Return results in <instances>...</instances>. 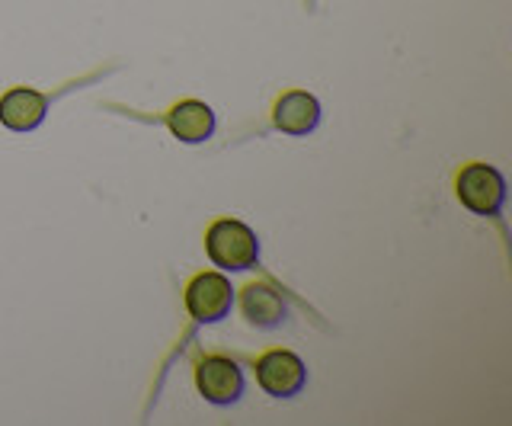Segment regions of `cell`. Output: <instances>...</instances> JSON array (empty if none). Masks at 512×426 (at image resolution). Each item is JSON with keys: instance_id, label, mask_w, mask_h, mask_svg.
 Wrapping results in <instances>:
<instances>
[{"instance_id": "6", "label": "cell", "mask_w": 512, "mask_h": 426, "mask_svg": "<svg viewBox=\"0 0 512 426\" xmlns=\"http://www.w3.org/2000/svg\"><path fill=\"white\" fill-rule=\"evenodd\" d=\"M48 100L32 87H13L0 97V122L13 132H32L45 122Z\"/></svg>"}, {"instance_id": "2", "label": "cell", "mask_w": 512, "mask_h": 426, "mask_svg": "<svg viewBox=\"0 0 512 426\" xmlns=\"http://www.w3.org/2000/svg\"><path fill=\"white\" fill-rule=\"evenodd\" d=\"M458 199L474 215H496L506 202V180L490 164H471L458 173Z\"/></svg>"}, {"instance_id": "5", "label": "cell", "mask_w": 512, "mask_h": 426, "mask_svg": "<svg viewBox=\"0 0 512 426\" xmlns=\"http://www.w3.org/2000/svg\"><path fill=\"white\" fill-rule=\"evenodd\" d=\"M256 382L272 398H295L308 382V369L295 353L272 350L256 362Z\"/></svg>"}, {"instance_id": "3", "label": "cell", "mask_w": 512, "mask_h": 426, "mask_svg": "<svg viewBox=\"0 0 512 426\" xmlns=\"http://www.w3.org/2000/svg\"><path fill=\"white\" fill-rule=\"evenodd\" d=\"M234 289L221 273H199L186 286V311L199 324H218L231 314Z\"/></svg>"}, {"instance_id": "9", "label": "cell", "mask_w": 512, "mask_h": 426, "mask_svg": "<svg viewBox=\"0 0 512 426\" xmlns=\"http://www.w3.org/2000/svg\"><path fill=\"white\" fill-rule=\"evenodd\" d=\"M240 311H244L247 324L256 330H272L288 318L285 298L272 286H256V282L247 286L244 295H240Z\"/></svg>"}, {"instance_id": "1", "label": "cell", "mask_w": 512, "mask_h": 426, "mask_svg": "<svg viewBox=\"0 0 512 426\" xmlns=\"http://www.w3.org/2000/svg\"><path fill=\"white\" fill-rule=\"evenodd\" d=\"M205 250L212 263L228 273L250 270L260 260V241H256V234L244 222H234V218H221V222L208 228Z\"/></svg>"}, {"instance_id": "8", "label": "cell", "mask_w": 512, "mask_h": 426, "mask_svg": "<svg viewBox=\"0 0 512 426\" xmlns=\"http://www.w3.org/2000/svg\"><path fill=\"white\" fill-rule=\"evenodd\" d=\"M167 125L173 138L186 141V145H202L215 132V113L212 106H205L199 100H183L167 113Z\"/></svg>"}, {"instance_id": "4", "label": "cell", "mask_w": 512, "mask_h": 426, "mask_svg": "<svg viewBox=\"0 0 512 426\" xmlns=\"http://www.w3.org/2000/svg\"><path fill=\"white\" fill-rule=\"evenodd\" d=\"M196 385L208 404L231 407L240 401V394H244V372L237 369L234 359L205 356L196 366Z\"/></svg>"}, {"instance_id": "7", "label": "cell", "mask_w": 512, "mask_h": 426, "mask_svg": "<svg viewBox=\"0 0 512 426\" xmlns=\"http://www.w3.org/2000/svg\"><path fill=\"white\" fill-rule=\"evenodd\" d=\"M272 122L285 135H311L320 125V103L304 90H292L272 109Z\"/></svg>"}]
</instances>
